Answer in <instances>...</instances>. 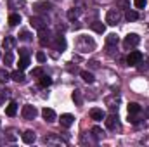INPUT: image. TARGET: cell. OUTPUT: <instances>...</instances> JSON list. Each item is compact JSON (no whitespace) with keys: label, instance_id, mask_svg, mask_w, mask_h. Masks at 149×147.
<instances>
[{"label":"cell","instance_id":"cell-1","mask_svg":"<svg viewBox=\"0 0 149 147\" xmlns=\"http://www.w3.org/2000/svg\"><path fill=\"white\" fill-rule=\"evenodd\" d=\"M120 21H121V12L118 9H109L108 14H106V23L109 26H116Z\"/></svg>","mask_w":149,"mask_h":147},{"label":"cell","instance_id":"cell-2","mask_svg":"<svg viewBox=\"0 0 149 147\" xmlns=\"http://www.w3.org/2000/svg\"><path fill=\"white\" fill-rule=\"evenodd\" d=\"M38 40H40V45H52V42H54V38L56 37H52V33L47 30V28H43V30H38Z\"/></svg>","mask_w":149,"mask_h":147},{"label":"cell","instance_id":"cell-3","mask_svg":"<svg viewBox=\"0 0 149 147\" xmlns=\"http://www.w3.org/2000/svg\"><path fill=\"white\" fill-rule=\"evenodd\" d=\"M139 42H141L139 35H135V33H130V35H127V37H125V40H123V47H125V50H128V49H134V47H137V45H139Z\"/></svg>","mask_w":149,"mask_h":147},{"label":"cell","instance_id":"cell-4","mask_svg":"<svg viewBox=\"0 0 149 147\" xmlns=\"http://www.w3.org/2000/svg\"><path fill=\"white\" fill-rule=\"evenodd\" d=\"M38 114V111L35 109V106H31V104H26V106H23V109H21V116L24 118V119H35Z\"/></svg>","mask_w":149,"mask_h":147},{"label":"cell","instance_id":"cell-5","mask_svg":"<svg viewBox=\"0 0 149 147\" xmlns=\"http://www.w3.org/2000/svg\"><path fill=\"white\" fill-rule=\"evenodd\" d=\"M141 61H142V52H139V50H132L128 54V57H127V64L128 66H137Z\"/></svg>","mask_w":149,"mask_h":147},{"label":"cell","instance_id":"cell-6","mask_svg":"<svg viewBox=\"0 0 149 147\" xmlns=\"http://www.w3.org/2000/svg\"><path fill=\"white\" fill-rule=\"evenodd\" d=\"M80 49L81 52H88V49H95V42L88 37H80Z\"/></svg>","mask_w":149,"mask_h":147},{"label":"cell","instance_id":"cell-7","mask_svg":"<svg viewBox=\"0 0 149 147\" xmlns=\"http://www.w3.org/2000/svg\"><path fill=\"white\" fill-rule=\"evenodd\" d=\"M30 24H31L35 30H43V28H47V19H45V17H38V16H35V17L30 19Z\"/></svg>","mask_w":149,"mask_h":147},{"label":"cell","instance_id":"cell-8","mask_svg":"<svg viewBox=\"0 0 149 147\" xmlns=\"http://www.w3.org/2000/svg\"><path fill=\"white\" fill-rule=\"evenodd\" d=\"M106 126H108V130H116L118 128V114L113 112L106 118Z\"/></svg>","mask_w":149,"mask_h":147},{"label":"cell","instance_id":"cell-9","mask_svg":"<svg viewBox=\"0 0 149 147\" xmlns=\"http://www.w3.org/2000/svg\"><path fill=\"white\" fill-rule=\"evenodd\" d=\"M21 139H23L24 144H33V142L37 140V135H35L33 130H26L24 133H21Z\"/></svg>","mask_w":149,"mask_h":147},{"label":"cell","instance_id":"cell-10","mask_svg":"<svg viewBox=\"0 0 149 147\" xmlns=\"http://www.w3.org/2000/svg\"><path fill=\"white\" fill-rule=\"evenodd\" d=\"M42 116H43V119H45L47 123L56 121V112H54V109H50V107H43V109H42Z\"/></svg>","mask_w":149,"mask_h":147},{"label":"cell","instance_id":"cell-11","mask_svg":"<svg viewBox=\"0 0 149 147\" xmlns=\"http://www.w3.org/2000/svg\"><path fill=\"white\" fill-rule=\"evenodd\" d=\"M59 121H61V125H63L64 128H70L74 123V116L73 114H68V112H66V114H61V119H59Z\"/></svg>","mask_w":149,"mask_h":147},{"label":"cell","instance_id":"cell-12","mask_svg":"<svg viewBox=\"0 0 149 147\" xmlns=\"http://www.w3.org/2000/svg\"><path fill=\"white\" fill-rule=\"evenodd\" d=\"M54 47H56L59 52H64V50H66V38L63 37V35L56 37L54 38Z\"/></svg>","mask_w":149,"mask_h":147},{"label":"cell","instance_id":"cell-13","mask_svg":"<svg viewBox=\"0 0 149 147\" xmlns=\"http://www.w3.org/2000/svg\"><path fill=\"white\" fill-rule=\"evenodd\" d=\"M33 9H35L37 12H49V10L52 9V3H50V2H37V3L33 5Z\"/></svg>","mask_w":149,"mask_h":147},{"label":"cell","instance_id":"cell-14","mask_svg":"<svg viewBox=\"0 0 149 147\" xmlns=\"http://www.w3.org/2000/svg\"><path fill=\"white\" fill-rule=\"evenodd\" d=\"M90 118H92V119H95V121H102L106 116H104V111H102V109L94 107V109H90Z\"/></svg>","mask_w":149,"mask_h":147},{"label":"cell","instance_id":"cell-15","mask_svg":"<svg viewBox=\"0 0 149 147\" xmlns=\"http://www.w3.org/2000/svg\"><path fill=\"white\" fill-rule=\"evenodd\" d=\"M14 45H16V38L14 37H5L3 38V42H2V47H3L5 50H12Z\"/></svg>","mask_w":149,"mask_h":147},{"label":"cell","instance_id":"cell-16","mask_svg":"<svg viewBox=\"0 0 149 147\" xmlns=\"http://www.w3.org/2000/svg\"><path fill=\"white\" fill-rule=\"evenodd\" d=\"M90 28H92L95 33H104V31H106V26H104L102 21H94V23L90 24Z\"/></svg>","mask_w":149,"mask_h":147},{"label":"cell","instance_id":"cell-17","mask_svg":"<svg viewBox=\"0 0 149 147\" xmlns=\"http://www.w3.org/2000/svg\"><path fill=\"white\" fill-rule=\"evenodd\" d=\"M10 78H12L14 81H17V83H24V80H26V76L23 74V71H21V69L12 71V73H10Z\"/></svg>","mask_w":149,"mask_h":147},{"label":"cell","instance_id":"cell-18","mask_svg":"<svg viewBox=\"0 0 149 147\" xmlns=\"http://www.w3.org/2000/svg\"><path fill=\"white\" fill-rule=\"evenodd\" d=\"M47 144H61V146H66V140H63V139H57L56 135H49V137H45L43 139Z\"/></svg>","mask_w":149,"mask_h":147},{"label":"cell","instance_id":"cell-19","mask_svg":"<svg viewBox=\"0 0 149 147\" xmlns=\"http://www.w3.org/2000/svg\"><path fill=\"white\" fill-rule=\"evenodd\" d=\"M118 42H120V37L114 35V33H111V35L106 37V43H108V47H114V45H118Z\"/></svg>","mask_w":149,"mask_h":147},{"label":"cell","instance_id":"cell-20","mask_svg":"<svg viewBox=\"0 0 149 147\" xmlns=\"http://www.w3.org/2000/svg\"><path fill=\"white\" fill-rule=\"evenodd\" d=\"M90 132H92V137L95 139V142H99V140H101V139L104 137V132H102V130H101L99 126H94V128H92Z\"/></svg>","mask_w":149,"mask_h":147},{"label":"cell","instance_id":"cell-21","mask_svg":"<svg viewBox=\"0 0 149 147\" xmlns=\"http://www.w3.org/2000/svg\"><path fill=\"white\" fill-rule=\"evenodd\" d=\"M125 19H127L128 23H132V21H137V19H139V14H137L135 10L128 9V10H127V14H125Z\"/></svg>","mask_w":149,"mask_h":147},{"label":"cell","instance_id":"cell-22","mask_svg":"<svg viewBox=\"0 0 149 147\" xmlns=\"http://www.w3.org/2000/svg\"><path fill=\"white\" fill-rule=\"evenodd\" d=\"M127 109H128V114H137V112H141V104L130 102V104L127 106Z\"/></svg>","mask_w":149,"mask_h":147},{"label":"cell","instance_id":"cell-23","mask_svg":"<svg viewBox=\"0 0 149 147\" xmlns=\"http://www.w3.org/2000/svg\"><path fill=\"white\" fill-rule=\"evenodd\" d=\"M50 85H52V78H49L47 74H42V76H40V87L47 88V87H50Z\"/></svg>","mask_w":149,"mask_h":147},{"label":"cell","instance_id":"cell-24","mask_svg":"<svg viewBox=\"0 0 149 147\" xmlns=\"http://www.w3.org/2000/svg\"><path fill=\"white\" fill-rule=\"evenodd\" d=\"M16 112H17V104L16 102H10L7 106V109H5V114L7 116H16Z\"/></svg>","mask_w":149,"mask_h":147},{"label":"cell","instance_id":"cell-25","mask_svg":"<svg viewBox=\"0 0 149 147\" xmlns=\"http://www.w3.org/2000/svg\"><path fill=\"white\" fill-rule=\"evenodd\" d=\"M19 23H21V16L19 14H10L9 16V24L10 26H17Z\"/></svg>","mask_w":149,"mask_h":147},{"label":"cell","instance_id":"cell-26","mask_svg":"<svg viewBox=\"0 0 149 147\" xmlns=\"http://www.w3.org/2000/svg\"><path fill=\"white\" fill-rule=\"evenodd\" d=\"M71 97H73V102L76 106H81V104H83V99H81V92H80V90H74Z\"/></svg>","mask_w":149,"mask_h":147},{"label":"cell","instance_id":"cell-27","mask_svg":"<svg viewBox=\"0 0 149 147\" xmlns=\"http://www.w3.org/2000/svg\"><path fill=\"white\" fill-rule=\"evenodd\" d=\"M12 62H14V55H12V52H10V50H7V52H5V55H3V64H5V66H10Z\"/></svg>","mask_w":149,"mask_h":147},{"label":"cell","instance_id":"cell-28","mask_svg":"<svg viewBox=\"0 0 149 147\" xmlns=\"http://www.w3.org/2000/svg\"><path fill=\"white\" fill-rule=\"evenodd\" d=\"M17 66H19V69H21V71H24V69H26V68L30 66V59H28V57H21V59H19V64H17Z\"/></svg>","mask_w":149,"mask_h":147},{"label":"cell","instance_id":"cell-29","mask_svg":"<svg viewBox=\"0 0 149 147\" xmlns=\"http://www.w3.org/2000/svg\"><path fill=\"white\" fill-rule=\"evenodd\" d=\"M81 78H83V81H87V83H94V74L88 73V71H81Z\"/></svg>","mask_w":149,"mask_h":147},{"label":"cell","instance_id":"cell-30","mask_svg":"<svg viewBox=\"0 0 149 147\" xmlns=\"http://www.w3.org/2000/svg\"><path fill=\"white\" fill-rule=\"evenodd\" d=\"M78 12H80V10H78L76 7L70 9V10H68V19H70V21H74V19L78 17Z\"/></svg>","mask_w":149,"mask_h":147},{"label":"cell","instance_id":"cell-31","mask_svg":"<svg viewBox=\"0 0 149 147\" xmlns=\"http://www.w3.org/2000/svg\"><path fill=\"white\" fill-rule=\"evenodd\" d=\"M10 78V74L7 73L5 69H0V85H3V83H7V80Z\"/></svg>","mask_w":149,"mask_h":147},{"label":"cell","instance_id":"cell-32","mask_svg":"<svg viewBox=\"0 0 149 147\" xmlns=\"http://www.w3.org/2000/svg\"><path fill=\"white\" fill-rule=\"evenodd\" d=\"M17 5H24V0H9V7L10 9H14Z\"/></svg>","mask_w":149,"mask_h":147},{"label":"cell","instance_id":"cell-33","mask_svg":"<svg viewBox=\"0 0 149 147\" xmlns=\"http://www.w3.org/2000/svg\"><path fill=\"white\" fill-rule=\"evenodd\" d=\"M134 5H135L137 9H144V7L148 5V0H134Z\"/></svg>","mask_w":149,"mask_h":147},{"label":"cell","instance_id":"cell-34","mask_svg":"<svg viewBox=\"0 0 149 147\" xmlns=\"http://www.w3.org/2000/svg\"><path fill=\"white\" fill-rule=\"evenodd\" d=\"M19 40L30 42V40H31V33H30V31H21V35H19Z\"/></svg>","mask_w":149,"mask_h":147},{"label":"cell","instance_id":"cell-35","mask_svg":"<svg viewBox=\"0 0 149 147\" xmlns=\"http://www.w3.org/2000/svg\"><path fill=\"white\" fill-rule=\"evenodd\" d=\"M45 59H47V57H45L43 52H37V61L38 62H45Z\"/></svg>","mask_w":149,"mask_h":147},{"label":"cell","instance_id":"cell-36","mask_svg":"<svg viewBox=\"0 0 149 147\" xmlns=\"http://www.w3.org/2000/svg\"><path fill=\"white\" fill-rule=\"evenodd\" d=\"M118 3H120L121 7H125V9H130V5H128V0H118Z\"/></svg>","mask_w":149,"mask_h":147},{"label":"cell","instance_id":"cell-37","mask_svg":"<svg viewBox=\"0 0 149 147\" xmlns=\"http://www.w3.org/2000/svg\"><path fill=\"white\" fill-rule=\"evenodd\" d=\"M19 54L21 57H28V49H19Z\"/></svg>","mask_w":149,"mask_h":147},{"label":"cell","instance_id":"cell-38","mask_svg":"<svg viewBox=\"0 0 149 147\" xmlns=\"http://www.w3.org/2000/svg\"><path fill=\"white\" fill-rule=\"evenodd\" d=\"M88 64H90V68H92V69H97V68H99V62H97V61H90Z\"/></svg>","mask_w":149,"mask_h":147},{"label":"cell","instance_id":"cell-39","mask_svg":"<svg viewBox=\"0 0 149 147\" xmlns=\"http://www.w3.org/2000/svg\"><path fill=\"white\" fill-rule=\"evenodd\" d=\"M7 95H9V94H5V92H2V94H0V106L5 102V97H7Z\"/></svg>","mask_w":149,"mask_h":147},{"label":"cell","instance_id":"cell-40","mask_svg":"<svg viewBox=\"0 0 149 147\" xmlns=\"http://www.w3.org/2000/svg\"><path fill=\"white\" fill-rule=\"evenodd\" d=\"M43 74V71L40 69V68H37V69H33V76H42Z\"/></svg>","mask_w":149,"mask_h":147}]
</instances>
